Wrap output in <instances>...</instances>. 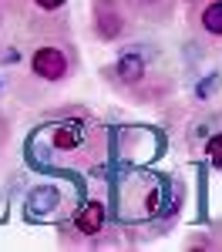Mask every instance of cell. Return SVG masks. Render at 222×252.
Segmentation results:
<instances>
[{"label":"cell","mask_w":222,"mask_h":252,"mask_svg":"<svg viewBox=\"0 0 222 252\" xmlns=\"http://www.w3.org/2000/svg\"><path fill=\"white\" fill-rule=\"evenodd\" d=\"M3 91H7V78H3V67H0V97H3Z\"/></svg>","instance_id":"obj_14"},{"label":"cell","mask_w":222,"mask_h":252,"mask_svg":"<svg viewBox=\"0 0 222 252\" xmlns=\"http://www.w3.org/2000/svg\"><path fill=\"white\" fill-rule=\"evenodd\" d=\"M24 61L10 67L7 88L24 108H47L81 74V47L67 14L61 17H24Z\"/></svg>","instance_id":"obj_1"},{"label":"cell","mask_w":222,"mask_h":252,"mask_svg":"<svg viewBox=\"0 0 222 252\" xmlns=\"http://www.w3.org/2000/svg\"><path fill=\"white\" fill-rule=\"evenodd\" d=\"M121 3L131 10V17L138 20L145 31H152V27H168L175 20V3L179 0H121Z\"/></svg>","instance_id":"obj_9"},{"label":"cell","mask_w":222,"mask_h":252,"mask_svg":"<svg viewBox=\"0 0 222 252\" xmlns=\"http://www.w3.org/2000/svg\"><path fill=\"white\" fill-rule=\"evenodd\" d=\"M17 27H24L20 0H0V51L10 40H17Z\"/></svg>","instance_id":"obj_11"},{"label":"cell","mask_w":222,"mask_h":252,"mask_svg":"<svg viewBox=\"0 0 222 252\" xmlns=\"http://www.w3.org/2000/svg\"><path fill=\"white\" fill-rule=\"evenodd\" d=\"M98 78L108 84V91L135 108L165 111L179 97L182 71L172 64L159 40L131 37L118 44L115 58L98 67Z\"/></svg>","instance_id":"obj_2"},{"label":"cell","mask_w":222,"mask_h":252,"mask_svg":"<svg viewBox=\"0 0 222 252\" xmlns=\"http://www.w3.org/2000/svg\"><path fill=\"white\" fill-rule=\"evenodd\" d=\"M67 3L71 0H31V10L37 17H61V14H67Z\"/></svg>","instance_id":"obj_12"},{"label":"cell","mask_w":222,"mask_h":252,"mask_svg":"<svg viewBox=\"0 0 222 252\" xmlns=\"http://www.w3.org/2000/svg\"><path fill=\"white\" fill-rule=\"evenodd\" d=\"M121 222L141 225L165 215L168 222L182 212V185L179 182H161L155 175H128L121 182Z\"/></svg>","instance_id":"obj_4"},{"label":"cell","mask_w":222,"mask_h":252,"mask_svg":"<svg viewBox=\"0 0 222 252\" xmlns=\"http://www.w3.org/2000/svg\"><path fill=\"white\" fill-rule=\"evenodd\" d=\"M179 3H185V7H189V3H195V0H179Z\"/></svg>","instance_id":"obj_15"},{"label":"cell","mask_w":222,"mask_h":252,"mask_svg":"<svg viewBox=\"0 0 222 252\" xmlns=\"http://www.w3.org/2000/svg\"><path fill=\"white\" fill-rule=\"evenodd\" d=\"M7 148H10V121H7L3 111H0V161H3V155H7Z\"/></svg>","instance_id":"obj_13"},{"label":"cell","mask_w":222,"mask_h":252,"mask_svg":"<svg viewBox=\"0 0 222 252\" xmlns=\"http://www.w3.org/2000/svg\"><path fill=\"white\" fill-rule=\"evenodd\" d=\"M108 235V205L101 198H88L74 212L64 219L61 225V246H74V249H95L104 246Z\"/></svg>","instance_id":"obj_5"},{"label":"cell","mask_w":222,"mask_h":252,"mask_svg":"<svg viewBox=\"0 0 222 252\" xmlns=\"http://www.w3.org/2000/svg\"><path fill=\"white\" fill-rule=\"evenodd\" d=\"M34 145L47 165L84 172L104 158V125L84 104H61L34 135Z\"/></svg>","instance_id":"obj_3"},{"label":"cell","mask_w":222,"mask_h":252,"mask_svg":"<svg viewBox=\"0 0 222 252\" xmlns=\"http://www.w3.org/2000/svg\"><path fill=\"white\" fill-rule=\"evenodd\" d=\"M185 24L195 44L205 51L222 47V0H195L185 10Z\"/></svg>","instance_id":"obj_7"},{"label":"cell","mask_w":222,"mask_h":252,"mask_svg":"<svg viewBox=\"0 0 222 252\" xmlns=\"http://www.w3.org/2000/svg\"><path fill=\"white\" fill-rule=\"evenodd\" d=\"M141 31L145 27L131 17V10L121 0H91V37L98 44L118 47L125 40L138 37Z\"/></svg>","instance_id":"obj_6"},{"label":"cell","mask_w":222,"mask_h":252,"mask_svg":"<svg viewBox=\"0 0 222 252\" xmlns=\"http://www.w3.org/2000/svg\"><path fill=\"white\" fill-rule=\"evenodd\" d=\"M24 209H27V219L34 222H54L67 215V195L54 182H37L24 198Z\"/></svg>","instance_id":"obj_8"},{"label":"cell","mask_w":222,"mask_h":252,"mask_svg":"<svg viewBox=\"0 0 222 252\" xmlns=\"http://www.w3.org/2000/svg\"><path fill=\"white\" fill-rule=\"evenodd\" d=\"M222 97V67H209L205 74L195 78L192 91H189V104L192 108H202V104H212Z\"/></svg>","instance_id":"obj_10"}]
</instances>
